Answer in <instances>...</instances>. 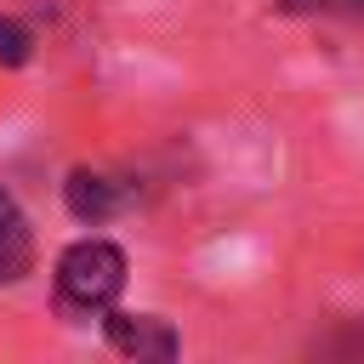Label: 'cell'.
I'll return each instance as SVG.
<instances>
[{"mask_svg":"<svg viewBox=\"0 0 364 364\" xmlns=\"http://www.w3.org/2000/svg\"><path fill=\"white\" fill-rule=\"evenodd\" d=\"M63 205H68V216H74V222L102 228V222H114L119 210H131V205H136V182H125V176H114V171L74 165V171H68V182H63Z\"/></svg>","mask_w":364,"mask_h":364,"instance_id":"obj_2","label":"cell"},{"mask_svg":"<svg viewBox=\"0 0 364 364\" xmlns=\"http://www.w3.org/2000/svg\"><path fill=\"white\" fill-rule=\"evenodd\" d=\"M28 267H34V228L23 205L0 188V284H17Z\"/></svg>","mask_w":364,"mask_h":364,"instance_id":"obj_4","label":"cell"},{"mask_svg":"<svg viewBox=\"0 0 364 364\" xmlns=\"http://www.w3.org/2000/svg\"><path fill=\"white\" fill-rule=\"evenodd\" d=\"M34 57V34L17 17H0V68H23Z\"/></svg>","mask_w":364,"mask_h":364,"instance_id":"obj_7","label":"cell"},{"mask_svg":"<svg viewBox=\"0 0 364 364\" xmlns=\"http://www.w3.org/2000/svg\"><path fill=\"white\" fill-rule=\"evenodd\" d=\"M284 17H364V0H273Z\"/></svg>","mask_w":364,"mask_h":364,"instance_id":"obj_6","label":"cell"},{"mask_svg":"<svg viewBox=\"0 0 364 364\" xmlns=\"http://www.w3.org/2000/svg\"><path fill=\"white\" fill-rule=\"evenodd\" d=\"M125 273H131V262H125V250H119L114 239H102V233L74 239V245L57 256V267H51L57 313H63V318H102V313L119 301Z\"/></svg>","mask_w":364,"mask_h":364,"instance_id":"obj_1","label":"cell"},{"mask_svg":"<svg viewBox=\"0 0 364 364\" xmlns=\"http://www.w3.org/2000/svg\"><path fill=\"white\" fill-rule=\"evenodd\" d=\"M313 358H364V318H336L324 336L307 341Z\"/></svg>","mask_w":364,"mask_h":364,"instance_id":"obj_5","label":"cell"},{"mask_svg":"<svg viewBox=\"0 0 364 364\" xmlns=\"http://www.w3.org/2000/svg\"><path fill=\"white\" fill-rule=\"evenodd\" d=\"M102 336L125 358H176L182 353V336L159 313H119V307H108L102 313Z\"/></svg>","mask_w":364,"mask_h":364,"instance_id":"obj_3","label":"cell"}]
</instances>
